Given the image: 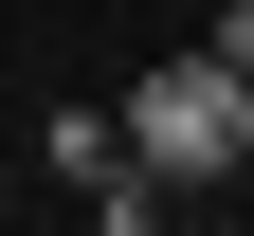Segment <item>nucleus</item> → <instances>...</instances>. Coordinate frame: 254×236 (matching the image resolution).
Listing matches in <instances>:
<instances>
[{
  "label": "nucleus",
  "mask_w": 254,
  "mask_h": 236,
  "mask_svg": "<svg viewBox=\"0 0 254 236\" xmlns=\"http://www.w3.org/2000/svg\"><path fill=\"white\" fill-rule=\"evenodd\" d=\"M218 55H236V73H254V0H218Z\"/></svg>",
  "instance_id": "obj_2"
},
{
  "label": "nucleus",
  "mask_w": 254,
  "mask_h": 236,
  "mask_svg": "<svg viewBox=\"0 0 254 236\" xmlns=\"http://www.w3.org/2000/svg\"><path fill=\"white\" fill-rule=\"evenodd\" d=\"M127 163H164V182H236V163H254V73H236V55H164V73H145V91H127Z\"/></svg>",
  "instance_id": "obj_1"
}]
</instances>
